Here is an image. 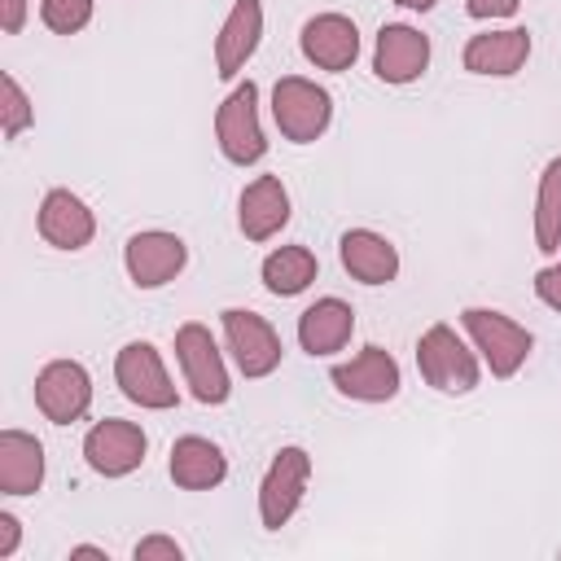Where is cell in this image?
Wrapping results in <instances>:
<instances>
[{"mask_svg":"<svg viewBox=\"0 0 561 561\" xmlns=\"http://www.w3.org/2000/svg\"><path fill=\"white\" fill-rule=\"evenodd\" d=\"M530 57V31L526 26H504V31H482L465 44L460 61L469 75L486 79H513Z\"/></svg>","mask_w":561,"mask_h":561,"instance_id":"obj_16","label":"cell"},{"mask_svg":"<svg viewBox=\"0 0 561 561\" xmlns=\"http://www.w3.org/2000/svg\"><path fill=\"white\" fill-rule=\"evenodd\" d=\"M298 48L316 70H351L359 57V26L346 13H316L302 22Z\"/></svg>","mask_w":561,"mask_h":561,"instance_id":"obj_14","label":"cell"},{"mask_svg":"<svg viewBox=\"0 0 561 561\" xmlns=\"http://www.w3.org/2000/svg\"><path fill=\"white\" fill-rule=\"evenodd\" d=\"M114 381L118 390L136 403V408H149V412H167L180 403V390L158 355L153 342H127L118 355H114Z\"/></svg>","mask_w":561,"mask_h":561,"instance_id":"obj_6","label":"cell"},{"mask_svg":"<svg viewBox=\"0 0 561 561\" xmlns=\"http://www.w3.org/2000/svg\"><path fill=\"white\" fill-rule=\"evenodd\" d=\"M263 39V4L259 0H232L219 35H215V75L219 79H237L245 70V61L254 57Z\"/></svg>","mask_w":561,"mask_h":561,"instance_id":"obj_17","label":"cell"},{"mask_svg":"<svg viewBox=\"0 0 561 561\" xmlns=\"http://www.w3.org/2000/svg\"><path fill=\"white\" fill-rule=\"evenodd\" d=\"M39 22L53 35H79L92 22V0H39Z\"/></svg>","mask_w":561,"mask_h":561,"instance_id":"obj_26","label":"cell"},{"mask_svg":"<svg viewBox=\"0 0 561 561\" xmlns=\"http://www.w3.org/2000/svg\"><path fill=\"white\" fill-rule=\"evenodd\" d=\"M35 408L53 425H70L92 408V373L79 359H53L35 373Z\"/></svg>","mask_w":561,"mask_h":561,"instance_id":"obj_11","label":"cell"},{"mask_svg":"<svg viewBox=\"0 0 561 561\" xmlns=\"http://www.w3.org/2000/svg\"><path fill=\"white\" fill-rule=\"evenodd\" d=\"M136 561H184V548L171 539V535H145L136 548H131Z\"/></svg>","mask_w":561,"mask_h":561,"instance_id":"obj_27","label":"cell"},{"mask_svg":"<svg viewBox=\"0 0 561 561\" xmlns=\"http://www.w3.org/2000/svg\"><path fill=\"white\" fill-rule=\"evenodd\" d=\"M416 368H421V381L434 386L438 394H469L478 386V355L443 320L421 333V342H416Z\"/></svg>","mask_w":561,"mask_h":561,"instance_id":"obj_2","label":"cell"},{"mask_svg":"<svg viewBox=\"0 0 561 561\" xmlns=\"http://www.w3.org/2000/svg\"><path fill=\"white\" fill-rule=\"evenodd\" d=\"M26 26V0H0V31L18 35Z\"/></svg>","mask_w":561,"mask_h":561,"instance_id":"obj_30","label":"cell"},{"mask_svg":"<svg viewBox=\"0 0 561 561\" xmlns=\"http://www.w3.org/2000/svg\"><path fill=\"white\" fill-rule=\"evenodd\" d=\"M394 4H403V9H412V13H430L438 0H394Z\"/></svg>","mask_w":561,"mask_h":561,"instance_id":"obj_33","label":"cell"},{"mask_svg":"<svg viewBox=\"0 0 561 561\" xmlns=\"http://www.w3.org/2000/svg\"><path fill=\"white\" fill-rule=\"evenodd\" d=\"M351 333H355V311H351V302H342V298H316L302 316H298V346L311 355V359H320V355H333V351H342L346 342H351Z\"/></svg>","mask_w":561,"mask_h":561,"instance_id":"obj_20","label":"cell"},{"mask_svg":"<svg viewBox=\"0 0 561 561\" xmlns=\"http://www.w3.org/2000/svg\"><path fill=\"white\" fill-rule=\"evenodd\" d=\"M329 381H333L337 394H346V399H359V403H386V399L399 394L403 373H399V359H394L386 346H364L355 359L333 364Z\"/></svg>","mask_w":561,"mask_h":561,"instance_id":"obj_12","label":"cell"},{"mask_svg":"<svg viewBox=\"0 0 561 561\" xmlns=\"http://www.w3.org/2000/svg\"><path fill=\"white\" fill-rule=\"evenodd\" d=\"M224 342H228V351H232V359L245 377H267V373L280 368V355H285L280 333L250 307H228L224 311Z\"/></svg>","mask_w":561,"mask_h":561,"instance_id":"obj_10","label":"cell"},{"mask_svg":"<svg viewBox=\"0 0 561 561\" xmlns=\"http://www.w3.org/2000/svg\"><path fill=\"white\" fill-rule=\"evenodd\" d=\"M460 324H465L473 351L486 359L491 377H513V373L526 364L530 346H535L530 329L517 324L513 316L495 311V307H465V311H460Z\"/></svg>","mask_w":561,"mask_h":561,"instance_id":"obj_1","label":"cell"},{"mask_svg":"<svg viewBox=\"0 0 561 561\" xmlns=\"http://www.w3.org/2000/svg\"><path fill=\"white\" fill-rule=\"evenodd\" d=\"M307 482H311V456L302 447H280L259 482V522L267 530H280L298 513Z\"/></svg>","mask_w":561,"mask_h":561,"instance_id":"obj_7","label":"cell"},{"mask_svg":"<svg viewBox=\"0 0 561 561\" xmlns=\"http://www.w3.org/2000/svg\"><path fill=\"white\" fill-rule=\"evenodd\" d=\"M237 224L245 241H272L289 224V188L280 184V175H259L241 188Z\"/></svg>","mask_w":561,"mask_h":561,"instance_id":"obj_18","label":"cell"},{"mask_svg":"<svg viewBox=\"0 0 561 561\" xmlns=\"http://www.w3.org/2000/svg\"><path fill=\"white\" fill-rule=\"evenodd\" d=\"M215 140L224 149V158L232 167H254L263 153H267V136H263V123H259V83L245 79L237 83L219 114H215Z\"/></svg>","mask_w":561,"mask_h":561,"instance_id":"obj_5","label":"cell"},{"mask_svg":"<svg viewBox=\"0 0 561 561\" xmlns=\"http://www.w3.org/2000/svg\"><path fill=\"white\" fill-rule=\"evenodd\" d=\"M123 263H127V276L136 289H162L167 280H175L188 263V245L184 237L175 232H162V228H145V232H131L127 245H123Z\"/></svg>","mask_w":561,"mask_h":561,"instance_id":"obj_9","label":"cell"},{"mask_svg":"<svg viewBox=\"0 0 561 561\" xmlns=\"http://www.w3.org/2000/svg\"><path fill=\"white\" fill-rule=\"evenodd\" d=\"M175 359H180V373H184V386L193 390L197 403L215 408L232 394V381H228V364H224V351L219 342L210 337L206 324L188 320L175 329Z\"/></svg>","mask_w":561,"mask_h":561,"instance_id":"obj_4","label":"cell"},{"mask_svg":"<svg viewBox=\"0 0 561 561\" xmlns=\"http://www.w3.org/2000/svg\"><path fill=\"white\" fill-rule=\"evenodd\" d=\"M145 451H149L145 430L136 421H123V416H105V421H96L83 434V460L101 478H127V473H136L145 465Z\"/></svg>","mask_w":561,"mask_h":561,"instance_id":"obj_8","label":"cell"},{"mask_svg":"<svg viewBox=\"0 0 561 561\" xmlns=\"http://www.w3.org/2000/svg\"><path fill=\"white\" fill-rule=\"evenodd\" d=\"M535 250L561 254V158H548L535 188Z\"/></svg>","mask_w":561,"mask_h":561,"instance_id":"obj_24","label":"cell"},{"mask_svg":"<svg viewBox=\"0 0 561 561\" xmlns=\"http://www.w3.org/2000/svg\"><path fill=\"white\" fill-rule=\"evenodd\" d=\"M425 66H430V35H421V31L408 26V22H386V26L377 31L373 75H377L381 83L403 88V83L421 79Z\"/></svg>","mask_w":561,"mask_h":561,"instance_id":"obj_13","label":"cell"},{"mask_svg":"<svg viewBox=\"0 0 561 561\" xmlns=\"http://www.w3.org/2000/svg\"><path fill=\"white\" fill-rule=\"evenodd\" d=\"M517 4L522 0H465V9H469V18H513L517 13Z\"/></svg>","mask_w":561,"mask_h":561,"instance_id":"obj_29","label":"cell"},{"mask_svg":"<svg viewBox=\"0 0 561 561\" xmlns=\"http://www.w3.org/2000/svg\"><path fill=\"white\" fill-rule=\"evenodd\" d=\"M167 469H171V482L180 491H210L228 478V456L219 451V443H210L202 434H184L171 443Z\"/></svg>","mask_w":561,"mask_h":561,"instance_id":"obj_21","label":"cell"},{"mask_svg":"<svg viewBox=\"0 0 561 561\" xmlns=\"http://www.w3.org/2000/svg\"><path fill=\"white\" fill-rule=\"evenodd\" d=\"M18 539H22V522L13 513H0V561L18 552Z\"/></svg>","mask_w":561,"mask_h":561,"instance_id":"obj_31","label":"cell"},{"mask_svg":"<svg viewBox=\"0 0 561 561\" xmlns=\"http://www.w3.org/2000/svg\"><path fill=\"white\" fill-rule=\"evenodd\" d=\"M35 228L39 237L53 245V250H83L92 237H96V215L88 210V202L70 188H48L44 202H39V215H35Z\"/></svg>","mask_w":561,"mask_h":561,"instance_id":"obj_15","label":"cell"},{"mask_svg":"<svg viewBox=\"0 0 561 561\" xmlns=\"http://www.w3.org/2000/svg\"><path fill=\"white\" fill-rule=\"evenodd\" d=\"M337 259L342 267L359 280V285H390L399 276V250L390 237L373 232V228H346L337 241Z\"/></svg>","mask_w":561,"mask_h":561,"instance_id":"obj_19","label":"cell"},{"mask_svg":"<svg viewBox=\"0 0 561 561\" xmlns=\"http://www.w3.org/2000/svg\"><path fill=\"white\" fill-rule=\"evenodd\" d=\"M70 557H96V561H110V552H105V548H96V543H75V548H70Z\"/></svg>","mask_w":561,"mask_h":561,"instance_id":"obj_32","label":"cell"},{"mask_svg":"<svg viewBox=\"0 0 561 561\" xmlns=\"http://www.w3.org/2000/svg\"><path fill=\"white\" fill-rule=\"evenodd\" d=\"M272 118H276V127H280L285 140L311 145L333 123V96L320 83L302 79V75H285L272 88Z\"/></svg>","mask_w":561,"mask_h":561,"instance_id":"obj_3","label":"cell"},{"mask_svg":"<svg viewBox=\"0 0 561 561\" xmlns=\"http://www.w3.org/2000/svg\"><path fill=\"white\" fill-rule=\"evenodd\" d=\"M44 486V447L26 430H0V491L35 495Z\"/></svg>","mask_w":561,"mask_h":561,"instance_id":"obj_22","label":"cell"},{"mask_svg":"<svg viewBox=\"0 0 561 561\" xmlns=\"http://www.w3.org/2000/svg\"><path fill=\"white\" fill-rule=\"evenodd\" d=\"M316 272H320V259H316L307 245H280V250H272V254L263 259V267H259L263 289L276 294V298L302 294V289L316 280Z\"/></svg>","mask_w":561,"mask_h":561,"instance_id":"obj_23","label":"cell"},{"mask_svg":"<svg viewBox=\"0 0 561 561\" xmlns=\"http://www.w3.org/2000/svg\"><path fill=\"white\" fill-rule=\"evenodd\" d=\"M31 123H35V105H31L26 88L13 75H0V131H4V140H18Z\"/></svg>","mask_w":561,"mask_h":561,"instance_id":"obj_25","label":"cell"},{"mask_svg":"<svg viewBox=\"0 0 561 561\" xmlns=\"http://www.w3.org/2000/svg\"><path fill=\"white\" fill-rule=\"evenodd\" d=\"M535 298H539L543 307H552V311H561V259L535 272Z\"/></svg>","mask_w":561,"mask_h":561,"instance_id":"obj_28","label":"cell"}]
</instances>
